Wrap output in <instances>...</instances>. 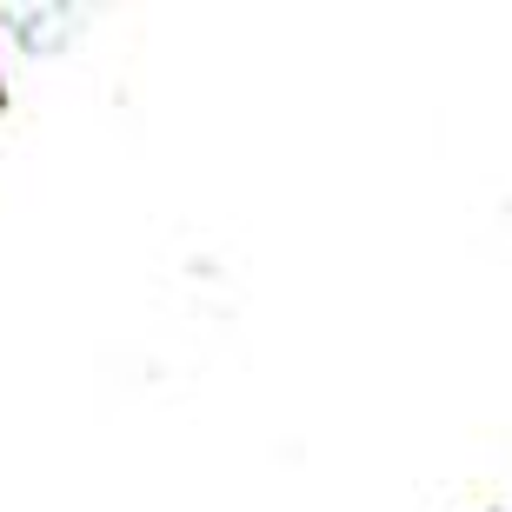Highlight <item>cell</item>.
Listing matches in <instances>:
<instances>
[{"label": "cell", "instance_id": "cell-1", "mask_svg": "<svg viewBox=\"0 0 512 512\" xmlns=\"http://www.w3.org/2000/svg\"><path fill=\"white\" fill-rule=\"evenodd\" d=\"M0 107H7V80H0Z\"/></svg>", "mask_w": 512, "mask_h": 512}]
</instances>
